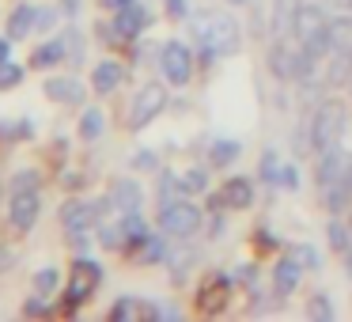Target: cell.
I'll return each instance as SVG.
<instances>
[{"mask_svg":"<svg viewBox=\"0 0 352 322\" xmlns=\"http://www.w3.org/2000/svg\"><path fill=\"white\" fill-rule=\"evenodd\" d=\"M125 4H137V0H102V8H114V12H122Z\"/></svg>","mask_w":352,"mask_h":322,"instance_id":"74e56055","label":"cell"},{"mask_svg":"<svg viewBox=\"0 0 352 322\" xmlns=\"http://www.w3.org/2000/svg\"><path fill=\"white\" fill-rule=\"evenodd\" d=\"M220 201H223V205H231V208H246L254 201V186L246 182V178H228L223 190H220Z\"/></svg>","mask_w":352,"mask_h":322,"instance_id":"4fadbf2b","label":"cell"},{"mask_svg":"<svg viewBox=\"0 0 352 322\" xmlns=\"http://www.w3.org/2000/svg\"><path fill=\"white\" fill-rule=\"evenodd\" d=\"M99 284H102V269L95 266L91 258H76L72 261V277H69V303L87 299Z\"/></svg>","mask_w":352,"mask_h":322,"instance_id":"5b68a950","label":"cell"},{"mask_svg":"<svg viewBox=\"0 0 352 322\" xmlns=\"http://www.w3.org/2000/svg\"><path fill=\"white\" fill-rule=\"evenodd\" d=\"M19 80H23V69H19V65L0 61V87H16Z\"/></svg>","mask_w":352,"mask_h":322,"instance_id":"d4e9b609","label":"cell"},{"mask_svg":"<svg viewBox=\"0 0 352 322\" xmlns=\"http://www.w3.org/2000/svg\"><path fill=\"white\" fill-rule=\"evenodd\" d=\"M34 19H38V12H34L31 4H19V8L12 12V19H8V34L12 39H23V34L34 27Z\"/></svg>","mask_w":352,"mask_h":322,"instance_id":"ffe728a7","label":"cell"},{"mask_svg":"<svg viewBox=\"0 0 352 322\" xmlns=\"http://www.w3.org/2000/svg\"><path fill=\"white\" fill-rule=\"evenodd\" d=\"M326 12L318 8V4H303V8H296V19H292V31H296L299 42H311L318 31H326Z\"/></svg>","mask_w":352,"mask_h":322,"instance_id":"30bf717a","label":"cell"},{"mask_svg":"<svg viewBox=\"0 0 352 322\" xmlns=\"http://www.w3.org/2000/svg\"><path fill=\"white\" fill-rule=\"evenodd\" d=\"M38 311H46V303H42V299H31V303H27V314H38Z\"/></svg>","mask_w":352,"mask_h":322,"instance_id":"f35d334b","label":"cell"},{"mask_svg":"<svg viewBox=\"0 0 352 322\" xmlns=\"http://www.w3.org/2000/svg\"><path fill=\"white\" fill-rule=\"evenodd\" d=\"M193 42L208 54H235L243 34H239V23L231 16H201L193 19Z\"/></svg>","mask_w":352,"mask_h":322,"instance_id":"6da1fadb","label":"cell"},{"mask_svg":"<svg viewBox=\"0 0 352 322\" xmlns=\"http://www.w3.org/2000/svg\"><path fill=\"white\" fill-rule=\"evenodd\" d=\"M344 167H349V160H344L337 148H329V152H322V167H318V182L322 186H333L344 178Z\"/></svg>","mask_w":352,"mask_h":322,"instance_id":"5bb4252c","label":"cell"},{"mask_svg":"<svg viewBox=\"0 0 352 322\" xmlns=\"http://www.w3.org/2000/svg\"><path fill=\"white\" fill-rule=\"evenodd\" d=\"M269 69H273L276 80H296V76H303V72L311 69V61H307V54H296V50L276 46L273 54H269Z\"/></svg>","mask_w":352,"mask_h":322,"instance_id":"ba28073f","label":"cell"},{"mask_svg":"<svg viewBox=\"0 0 352 322\" xmlns=\"http://www.w3.org/2000/svg\"><path fill=\"white\" fill-rule=\"evenodd\" d=\"M54 23H57V12H54V8H42L38 19H34V27H38V31H50Z\"/></svg>","mask_w":352,"mask_h":322,"instance_id":"d590c367","label":"cell"},{"mask_svg":"<svg viewBox=\"0 0 352 322\" xmlns=\"http://www.w3.org/2000/svg\"><path fill=\"white\" fill-rule=\"evenodd\" d=\"M223 303H228V281H223V277H216V281H208L205 288H201L197 307L205 314H216V311H223Z\"/></svg>","mask_w":352,"mask_h":322,"instance_id":"7c38bea8","label":"cell"},{"mask_svg":"<svg viewBox=\"0 0 352 322\" xmlns=\"http://www.w3.org/2000/svg\"><path fill=\"white\" fill-rule=\"evenodd\" d=\"M148 23H152V19H148V12L140 8V4H125L114 19V31L122 34V39H133V34H140Z\"/></svg>","mask_w":352,"mask_h":322,"instance_id":"8fae6325","label":"cell"},{"mask_svg":"<svg viewBox=\"0 0 352 322\" xmlns=\"http://www.w3.org/2000/svg\"><path fill=\"white\" fill-rule=\"evenodd\" d=\"M95 220H99V208L87 205V201H69V205L61 208V224L69 228V235H84V231H91Z\"/></svg>","mask_w":352,"mask_h":322,"instance_id":"9c48e42d","label":"cell"},{"mask_svg":"<svg viewBox=\"0 0 352 322\" xmlns=\"http://www.w3.org/2000/svg\"><path fill=\"white\" fill-rule=\"evenodd\" d=\"M341 4H344V8H352V0H341Z\"/></svg>","mask_w":352,"mask_h":322,"instance_id":"b9f144b4","label":"cell"},{"mask_svg":"<svg viewBox=\"0 0 352 322\" xmlns=\"http://www.w3.org/2000/svg\"><path fill=\"white\" fill-rule=\"evenodd\" d=\"M102 133V110H87L84 122H80V137L84 140H99Z\"/></svg>","mask_w":352,"mask_h":322,"instance_id":"603a6c76","label":"cell"},{"mask_svg":"<svg viewBox=\"0 0 352 322\" xmlns=\"http://www.w3.org/2000/svg\"><path fill=\"white\" fill-rule=\"evenodd\" d=\"M122 76H125L122 65H114V61H99V65H95V72H91L95 92H99V95H110L118 84H122Z\"/></svg>","mask_w":352,"mask_h":322,"instance_id":"9a60e30c","label":"cell"},{"mask_svg":"<svg viewBox=\"0 0 352 322\" xmlns=\"http://www.w3.org/2000/svg\"><path fill=\"white\" fill-rule=\"evenodd\" d=\"M163 107H167V92H163V84H144L140 95H137V103H133V110H129V125L133 129H144Z\"/></svg>","mask_w":352,"mask_h":322,"instance_id":"277c9868","label":"cell"},{"mask_svg":"<svg viewBox=\"0 0 352 322\" xmlns=\"http://www.w3.org/2000/svg\"><path fill=\"white\" fill-rule=\"evenodd\" d=\"M341 133H344V107L341 103H322L311 122V148L314 152H329L341 140Z\"/></svg>","mask_w":352,"mask_h":322,"instance_id":"7a4b0ae2","label":"cell"},{"mask_svg":"<svg viewBox=\"0 0 352 322\" xmlns=\"http://www.w3.org/2000/svg\"><path fill=\"white\" fill-rule=\"evenodd\" d=\"M61 57H69L65 42H46V46H38V50L31 54V65H34V69H54Z\"/></svg>","mask_w":352,"mask_h":322,"instance_id":"d6986e66","label":"cell"},{"mask_svg":"<svg viewBox=\"0 0 352 322\" xmlns=\"http://www.w3.org/2000/svg\"><path fill=\"white\" fill-rule=\"evenodd\" d=\"M160 65H163V76L170 84H190V72H193V57L182 42H167L160 54Z\"/></svg>","mask_w":352,"mask_h":322,"instance_id":"8992f818","label":"cell"},{"mask_svg":"<svg viewBox=\"0 0 352 322\" xmlns=\"http://www.w3.org/2000/svg\"><path fill=\"white\" fill-rule=\"evenodd\" d=\"M307 314H311V319H322V322H326V319H329V303H326L322 296H314L311 303H307Z\"/></svg>","mask_w":352,"mask_h":322,"instance_id":"f546056e","label":"cell"},{"mask_svg":"<svg viewBox=\"0 0 352 322\" xmlns=\"http://www.w3.org/2000/svg\"><path fill=\"white\" fill-rule=\"evenodd\" d=\"M231 4H246V0H231Z\"/></svg>","mask_w":352,"mask_h":322,"instance_id":"ee69618b","label":"cell"},{"mask_svg":"<svg viewBox=\"0 0 352 322\" xmlns=\"http://www.w3.org/2000/svg\"><path fill=\"white\" fill-rule=\"evenodd\" d=\"M352 228H344V224H329V246L333 250H352Z\"/></svg>","mask_w":352,"mask_h":322,"instance_id":"cb8c5ba5","label":"cell"},{"mask_svg":"<svg viewBox=\"0 0 352 322\" xmlns=\"http://www.w3.org/2000/svg\"><path fill=\"white\" fill-rule=\"evenodd\" d=\"M114 205L122 208V213H137V208H140V186L118 182L114 186Z\"/></svg>","mask_w":352,"mask_h":322,"instance_id":"44dd1931","label":"cell"},{"mask_svg":"<svg viewBox=\"0 0 352 322\" xmlns=\"http://www.w3.org/2000/svg\"><path fill=\"white\" fill-rule=\"evenodd\" d=\"M296 284H299V261L296 258L280 261V266L273 269V288L280 292V296H288V292H296Z\"/></svg>","mask_w":352,"mask_h":322,"instance_id":"ac0fdd59","label":"cell"},{"mask_svg":"<svg viewBox=\"0 0 352 322\" xmlns=\"http://www.w3.org/2000/svg\"><path fill=\"white\" fill-rule=\"evenodd\" d=\"M137 311H140V307L133 303V299H122V303H118V307H114V311H110V314H114V319H133V314H137Z\"/></svg>","mask_w":352,"mask_h":322,"instance_id":"e575fe53","label":"cell"},{"mask_svg":"<svg viewBox=\"0 0 352 322\" xmlns=\"http://www.w3.org/2000/svg\"><path fill=\"white\" fill-rule=\"evenodd\" d=\"M182 190H193V193L205 190V171H190V175L182 178Z\"/></svg>","mask_w":352,"mask_h":322,"instance_id":"d6a6232c","label":"cell"},{"mask_svg":"<svg viewBox=\"0 0 352 322\" xmlns=\"http://www.w3.org/2000/svg\"><path fill=\"white\" fill-rule=\"evenodd\" d=\"M349 273H352V254H349Z\"/></svg>","mask_w":352,"mask_h":322,"instance_id":"7bdbcfd3","label":"cell"},{"mask_svg":"<svg viewBox=\"0 0 352 322\" xmlns=\"http://www.w3.org/2000/svg\"><path fill=\"white\" fill-rule=\"evenodd\" d=\"M0 61H8V42L0 39Z\"/></svg>","mask_w":352,"mask_h":322,"instance_id":"60d3db41","label":"cell"},{"mask_svg":"<svg viewBox=\"0 0 352 322\" xmlns=\"http://www.w3.org/2000/svg\"><path fill=\"white\" fill-rule=\"evenodd\" d=\"M292 258H296L299 266H314V269L322 266V261H318V250H314V246H296V254H292Z\"/></svg>","mask_w":352,"mask_h":322,"instance_id":"83f0119b","label":"cell"},{"mask_svg":"<svg viewBox=\"0 0 352 322\" xmlns=\"http://www.w3.org/2000/svg\"><path fill=\"white\" fill-rule=\"evenodd\" d=\"M341 182H344V186H349V190H352V160H349V167H344V178H341Z\"/></svg>","mask_w":352,"mask_h":322,"instance_id":"ab89813d","label":"cell"},{"mask_svg":"<svg viewBox=\"0 0 352 322\" xmlns=\"http://www.w3.org/2000/svg\"><path fill=\"white\" fill-rule=\"evenodd\" d=\"M160 254H163L160 239H144V254H140V261H144V266H152V261H160Z\"/></svg>","mask_w":352,"mask_h":322,"instance_id":"f1b7e54d","label":"cell"},{"mask_svg":"<svg viewBox=\"0 0 352 322\" xmlns=\"http://www.w3.org/2000/svg\"><path fill=\"white\" fill-rule=\"evenodd\" d=\"M329 50L333 54H352V16H341L329 23Z\"/></svg>","mask_w":352,"mask_h":322,"instance_id":"e0dca14e","label":"cell"},{"mask_svg":"<svg viewBox=\"0 0 352 322\" xmlns=\"http://www.w3.org/2000/svg\"><path fill=\"white\" fill-rule=\"evenodd\" d=\"M46 95L57 99V103H84V87H80V80H65V76L46 80Z\"/></svg>","mask_w":352,"mask_h":322,"instance_id":"2e32d148","label":"cell"},{"mask_svg":"<svg viewBox=\"0 0 352 322\" xmlns=\"http://www.w3.org/2000/svg\"><path fill=\"white\" fill-rule=\"evenodd\" d=\"M167 12H170L175 19H182V16H186V0H167Z\"/></svg>","mask_w":352,"mask_h":322,"instance_id":"8d00e7d4","label":"cell"},{"mask_svg":"<svg viewBox=\"0 0 352 322\" xmlns=\"http://www.w3.org/2000/svg\"><path fill=\"white\" fill-rule=\"evenodd\" d=\"M65 50L72 54V61H80V57H84V39H80L76 31H69V39H65Z\"/></svg>","mask_w":352,"mask_h":322,"instance_id":"4dcf8cb0","label":"cell"},{"mask_svg":"<svg viewBox=\"0 0 352 322\" xmlns=\"http://www.w3.org/2000/svg\"><path fill=\"white\" fill-rule=\"evenodd\" d=\"M34 288H38L42 296H46V292H54L57 288V273H54V269H38V273H34Z\"/></svg>","mask_w":352,"mask_h":322,"instance_id":"4316f807","label":"cell"},{"mask_svg":"<svg viewBox=\"0 0 352 322\" xmlns=\"http://www.w3.org/2000/svg\"><path fill=\"white\" fill-rule=\"evenodd\" d=\"M34 186H38V175H34V171H23V175L12 182V190H34Z\"/></svg>","mask_w":352,"mask_h":322,"instance_id":"836d02e7","label":"cell"},{"mask_svg":"<svg viewBox=\"0 0 352 322\" xmlns=\"http://www.w3.org/2000/svg\"><path fill=\"white\" fill-rule=\"evenodd\" d=\"M34 216H38V193L34 190H12L8 201V224L16 231H31Z\"/></svg>","mask_w":352,"mask_h":322,"instance_id":"52a82bcc","label":"cell"},{"mask_svg":"<svg viewBox=\"0 0 352 322\" xmlns=\"http://www.w3.org/2000/svg\"><path fill=\"white\" fill-rule=\"evenodd\" d=\"M273 182H280V186H288V190H296V186H299L296 167H276V178H273Z\"/></svg>","mask_w":352,"mask_h":322,"instance_id":"1f68e13d","label":"cell"},{"mask_svg":"<svg viewBox=\"0 0 352 322\" xmlns=\"http://www.w3.org/2000/svg\"><path fill=\"white\" fill-rule=\"evenodd\" d=\"M197 224H201V213L190 201H167V205H160V228L170 231V235L186 239L197 231Z\"/></svg>","mask_w":352,"mask_h":322,"instance_id":"3957f363","label":"cell"},{"mask_svg":"<svg viewBox=\"0 0 352 322\" xmlns=\"http://www.w3.org/2000/svg\"><path fill=\"white\" fill-rule=\"evenodd\" d=\"M239 155V144L235 140H220V144L212 148V163H231Z\"/></svg>","mask_w":352,"mask_h":322,"instance_id":"484cf974","label":"cell"},{"mask_svg":"<svg viewBox=\"0 0 352 322\" xmlns=\"http://www.w3.org/2000/svg\"><path fill=\"white\" fill-rule=\"evenodd\" d=\"M122 235L129 239L133 246H137V243H144V239H148V228H144V220H140L137 213H125V220H122Z\"/></svg>","mask_w":352,"mask_h":322,"instance_id":"7402d4cb","label":"cell"}]
</instances>
